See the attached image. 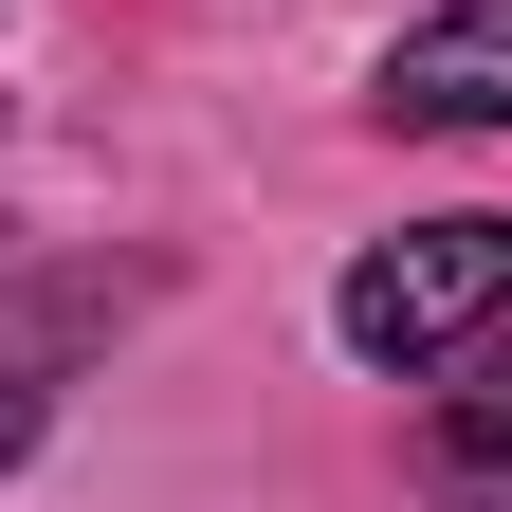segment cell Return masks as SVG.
<instances>
[{"label": "cell", "mask_w": 512, "mask_h": 512, "mask_svg": "<svg viewBox=\"0 0 512 512\" xmlns=\"http://www.w3.org/2000/svg\"><path fill=\"white\" fill-rule=\"evenodd\" d=\"M494 311H512V220H494V202H458V220L366 238V256H348V293H330V330H348L366 366H458Z\"/></svg>", "instance_id": "obj_1"}, {"label": "cell", "mask_w": 512, "mask_h": 512, "mask_svg": "<svg viewBox=\"0 0 512 512\" xmlns=\"http://www.w3.org/2000/svg\"><path fill=\"white\" fill-rule=\"evenodd\" d=\"M366 110L384 128H512V0H439L421 37H384Z\"/></svg>", "instance_id": "obj_2"}, {"label": "cell", "mask_w": 512, "mask_h": 512, "mask_svg": "<svg viewBox=\"0 0 512 512\" xmlns=\"http://www.w3.org/2000/svg\"><path fill=\"white\" fill-rule=\"evenodd\" d=\"M439 512H512V458H458V494H439Z\"/></svg>", "instance_id": "obj_5"}, {"label": "cell", "mask_w": 512, "mask_h": 512, "mask_svg": "<svg viewBox=\"0 0 512 512\" xmlns=\"http://www.w3.org/2000/svg\"><path fill=\"white\" fill-rule=\"evenodd\" d=\"M92 330V293H0V458L37 439V403H55V348Z\"/></svg>", "instance_id": "obj_3"}, {"label": "cell", "mask_w": 512, "mask_h": 512, "mask_svg": "<svg viewBox=\"0 0 512 512\" xmlns=\"http://www.w3.org/2000/svg\"><path fill=\"white\" fill-rule=\"evenodd\" d=\"M439 439H458V458H512V311L458 348V384H439Z\"/></svg>", "instance_id": "obj_4"}]
</instances>
